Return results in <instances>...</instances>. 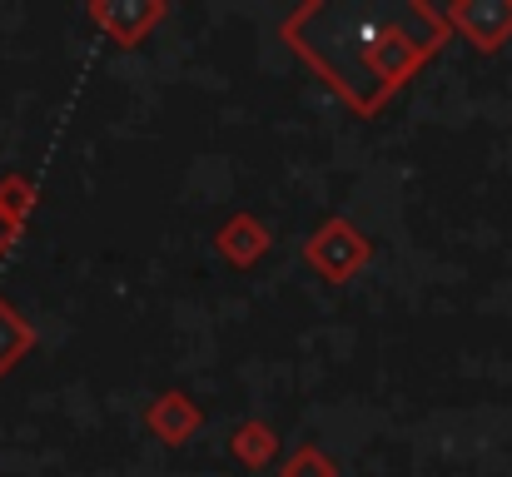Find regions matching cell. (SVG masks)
Listing matches in <instances>:
<instances>
[{"mask_svg": "<svg viewBox=\"0 0 512 477\" xmlns=\"http://www.w3.org/2000/svg\"><path fill=\"white\" fill-rule=\"evenodd\" d=\"M199 423H204L199 403H194L189 393H179V388L155 393L150 408H145V428H150V438H160L165 448H184V443L199 433Z\"/></svg>", "mask_w": 512, "mask_h": 477, "instance_id": "cell-5", "label": "cell"}, {"mask_svg": "<svg viewBox=\"0 0 512 477\" xmlns=\"http://www.w3.org/2000/svg\"><path fill=\"white\" fill-rule=\"evenodd\" d=\"M368 259H373L368 234H363L353 219H343V214L324 219V224L304 239V264H309L319 279H329V284H348V279H358Z\"/></svg>", "mask_w": 512, "mask_h": 477, "instance_id": "cell-2", "label": "cell"}, {"mask_svg": "<svg viewBox=\"0 0 512 477\" xmlns=\"http://www.w3.org/2000/svg\"><path fill=\"white\" fill-rule=\"evenodd\" d=\"M279 477H339V463H334L319 443H299V448L284 458Z\"/></svg>", "mask_w": 512, "mask_h": 477, "instance_id": "cell-10", "label": "cell"}, {"mask_svg": "<svg viewBox=\"0 0 512 477\" xmlns=\"http://www.w3.org/2000/svg\"><path fill=\"white\" fill-rule=\"evenodd\" d=\"M284 40L324 75L329 90H339L348 110L378 115L383 100L403 90L433 50H443L448 20L423 0H309L284 20Z\"/></svg>", "mask_w": 512, "mask_h": 477, "instance_id": "cell-1", "label": "cell"}, {"mask_svg": "<svg viewBox=\"0 0 512 477\" xmlns=\"http://www.w3.org/2000/svg\"><path fill=\"white\" fill-rule=\"evenodd\" d=\"M30 348H35V328H30V318L0 294V378H10V373L25 363Z\"/></svg>", "mask_w": 512, "mask_h": 477, "instance_id": "cell-8", "label": "cell"}, {"mask_svg": "<svg viewBox=\"0 0 512 477\" xmlns=\"http://www.w3.org/2000/svg\"><path fill=\"white\" fill-rule=\"evenodd\" d=\"M35 199H40V194H35V179H30V174H15V169H10V174L0 179V209L10 214V224H15V229H25V219H30Z\"/></svg>", "mask_w": 512, "mask_h": 477, "instance_id": "cell-9", "label": "cell"}, {"mask_svg": "<svg viewBox=\"0 0 512 477\" xmlns=\"http://www.w3.org/2000/svg\"><path fill=\"white\" fill-rule=\"evenodd\" d=\"M443 20L448 30H458L488 55L512 40V0H458V5H443Z\"/></svg>", "mask_w": 512, "mask_h": 477, "instance_id": "cell-4", "label": "cell"}, {"mask_svg": "<svg viewBox=\"0 0 512 477\" xmlns=\"http://www.w3.org/2000/svg\"><path fill=\"white\" fill-rule=\"evenodd\" d=\"M85 15H90V25L105 30V40L130 50L170 15V0H90Z\"/></svg>", "mask_w": 512, "mask_h": 477, "instance_id": "cell-3", "label": "cell"}, {"mask_svg": "<svg viewBox=\"0 0 512 477\" xmlns=\"http://www.w3.org/2000/svg\"><path fill=\"white\" fill-rule=\"evenodd\" d=\"M15 239H20V229H15V224H10V214L0 209V259L10 254V244H15Z\"/></svg>", "mask_w": 512, "mask_h": 477, "instance_id": "cell-11", "label": "cell"}, {"mask_svg": "<svg viewBox=\"0 0 512 477\" xmlns=\"http://www.w3.org/2000/svg\"><path fill=\"white\" fill-rule=\"evenodd\" d=\"M214 249L234 264V269H254L269 249H274V234H269V224L259 219V214H229L219 229H214Z\"/></svg>", "mask_w": 512, "mask_h": 477, "instance_id": "cell-6", "label": "cell"}, {"mask_svg": "<svg viewBox=\"0 0 512 477\" xmlns=\"http://www.w3.org/2000/svg\"><path fill=\"white\" fill-rule=\"evenodd\" d=\"M279 433L264 423V418H244L234 433H229V453H234V463H244V468H269L274 458H279Z\"/></svg>", "mask_w": 512, "mask_h": 477, "instance_id": "cell-7", "label": "cell"}]
</instances>
